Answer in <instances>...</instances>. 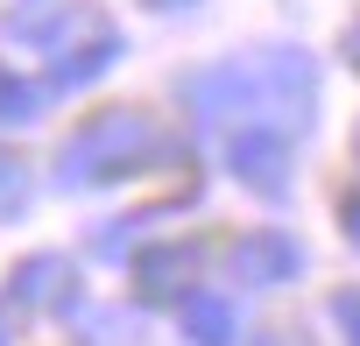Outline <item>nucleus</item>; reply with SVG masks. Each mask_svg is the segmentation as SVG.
<instances>
[{"label":"nucleus","mask_w":360,"mask_h":346,"mask_svg":"<svg viewBox=\"0 0 360 346\" xmlns=\"http://www.w3.org/2000/svg\"><path fill=\"white\" fill-rule=\"evenodd\" d=\"M148 148V127L134 113H113V120H92L71 148H64V184H85V177H127V162Z\"/></svg>","instance_id":"1"},{"label":"nucleus","mask_w":360,"mask_h":346,"mask_svg":"<svg viewBox=\"0 0 360 346\" xmlns=\"http://www.w3.org/2000/svg\"><path fill=\"white\" fill-rule=\"evenodd\" d=\"M233 155H240V177H248V184H283V148H269V141H240Z\"/></svg>","instance_id":"2"},{"label":"nucleus","mask_w":360,"mask_h":346,"mask_svg":"<svg viewBox=\"0 0 360 346\" xmlns=\"http://www.w3.org/2000/svg\"><path fill=\"white\" fill-rule=\"evenodd\" d=\"M353 241H360V198H353Z\"/></svg>","instance_id":"5"},{"label":"nucleus","mask_w":360,"mask_h":346,"mask_svg":"<svg viewBox=\"0 0 360 346\" xmlns=\"http://www.w3.org/2000/svg\"><path fill=\"white\" fill-rule=\"evenodd\" d=\"M15 191H22V177H15V162H0V205H15Z\"/></svg>","instance_id":"4"},{"label":"nucleus","mask_w":360,"mask_h":346,"mask_svg":"<svg viewBox=\"0 0 360 346\" xmlns=\"http://www.w3.org/2000/svg\"><path fill=\"white\" fill-rule=\"evenodd\" d=\"M29 113H36V92H29L22 78L0 71V120H29Z\"/></svg>","instance_id":"3"},{"label":"nucleus","mask_w":360,"mask_h":346,"mask_svg":"<svg viewBox=\"0 0 360 346\" xmlns=\"http://www.w3.org/2000/svg\"><path fill=\"white\" fill-rule=\"evenodd\" d=\"M353 50H360V29H353ZM353 64H360V57H353Z\"/></svg>","instance_id":"6"}]
</instances>
